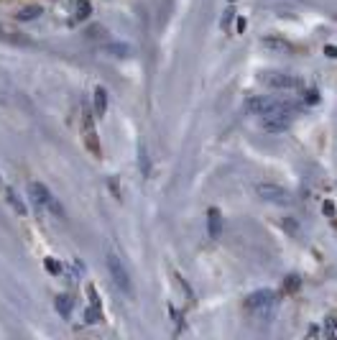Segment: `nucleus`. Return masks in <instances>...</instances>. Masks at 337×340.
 Masks as SVG:
<instances>
[{"label": "nucleus", "instance_id": "1", "mask_svg": "<svg viewBox=\"0 0 337 340\" xmlns=\"http://www.w3.org/2000/svg\"><path fill=\"white\" fill-rule=\"evenodd\" d=\"M248 107L263 118H276V116H291L294 112V102L289 100H273V97H253L248 102Z\"/></svg>", "mask_w": 337, "mask_h": 340}, {"label": "nucleus", "instance_id": "2", "mask_svg": "<svg viewBox=\"0 0 337 340\" xmlns=\"http://www.w3.org/2000/svg\"><path fill=\"white\" fill-rule=\"evenodd\" d=\"M107 269H110V276H113V281L123 289V292H133V281H131V274H128V269H125V263H123V258L118 256V253H107Z\"/></svg>", "mask_w": 337, "mask_h": 340}, {"label": "nucleus", "instance_id": "3", "mask_svg": "<svg viewBox=\"0 0 337 340\" xmlns=\"http://www.w3.org/2000/svg\"><path fill=\"white\" fill-rule=\"evenodd\" d=\"M256 195H258L261 200H268V202H276V205H286V202H291V195L284 190V187H278V184H268V182L256 184Z\"/></svg>", "mask_w": 337, "mask_h": 340}, {"label": "nucleus", "instance_id": "4", "mask_svg": "<svg viewBox=\"0 0 337 340\" xmlns=\"http://www.w3.org/2000/svg\"><path fill=\"white\" fill-rule=\"evenodd\" d=\"M273 297H276V294H273L271 289H261V292H253V294L248 297V307H250V310H256V312H258L261 317H266V315H268V310L273 307V302H276Z\"/></svg>", "mask_w": 337, "mask_h": 340}, {"label": "nucleus", "instance_id": "5", "mask_svg": "<svg viewBox=\"0 0 337 340\" xmlns=\"http://www.w3.org/2000/svg\"><path fill=\"white\" fill-rule=\"evenodd\" d=\"M266 85L276 87V90H294V87H299V77H294V74H284V72H268L266 77H263Z\"/></svg>", "mask_w": 337, "mask_h": 340}, {"label": "nucleus", "instance_id": "6", "mask_svg": "<svg viewBox=\"0 0 337 340\" xmlns=\"http://www.w3.org/2000/svg\"><path fill=\"white\" fill-rule=\"evenodd\" d=\"M82 126H84V141H87V148L95 156H100V143L95 141V128H92V112L87 107H84V112H82Z\"/></svg>", "mask_w": 337, "mask_h": 340}, {"label": "nucleus", "instance_id": "7", "mask_svg": "<svg viewBox=\"0 0 337 340\" xmlns=\"http://www.w3.org/2000/svg\"><path fill=\"white\" fill-rule=\"evenodd\" d=\"M291 126V116H276V118H263V131L268 133H281Z\"/></svg>", "mask_w": 337, "mask_h": 340}, {"label": "nucleus", "instance_id": "8", "mask_svg": "<svg viewBox=\"0 0 337 340\" xmlns=\"http://www.w3.org/2000/svg\"><path fill=\"white\" fill-rule=\"evenodd\" d=\"M28 197H31L36 205H46V202L51 200L49 190H46L44 184H38V182H31V184H28Z\"/></svg>", "mask_w": 337, "mask_h": 340}, {"label": "nucleus", "instance_id": "9", "mask_svg": "<svg viewBox=\"0 0 337 340\" xmlns=\"http://www.w3.org/2000/svg\"><path fill=\"white\" fill-rule=\"evenodd\" d=\"M209 217H207V222H209V238H220V233H222V220H220V210H215V207H209V212H207Z\"/></svg>", "mask_w": 337, "mask_h": 340}, {"label": "nucleus", "instance_id": "10", "mask_svg": "<svg viewBox=\"0 0 337 340\" xmlns=\"http://www.w3.org/2000/svg\"><path fill=\"white\" fill-rule=\"evenodd\" d=\"M261 46H263V49H268V51H278V54H281V51H284V54H289V51H291V44H289V41H284V39H263V41H261Z\"/></svg>", "mask_w": 337, "mask_h": 340}, {"label": "nucleus", "instance_id": "11", "mask_svg": "<svg viewBox=\"0 0 337 340\" xmlns=\"http://www.w3.org/2000/svg\"><path fill=\"white\" fill-rule=\"evenodd\" d=\"M105 110H107V92L105 87H95V116L102 118Z\"/></svg>", "mask_w": 337, "mask_h": 340}, {"label": "nucleus", "instance_id": "12", "mask_svg": "<svg viewBox=\"0 0 337 340\" xmlns=\"http://www.w3.org/2000/svg\"><path fill=\"white\" fill-rule=\"evenodd\" d=\"M54 305H57V312H59L62 317H69V315H72V305H74V299H72L69 294H59Z\"/></svg>", "mask_w": 337, "mask_h": 340}, {"label": "nucleus", "instance_id": "13", "mask_svg": "<svg viewBox=\"0 0 337 340\" xmlns=\"http://www.w3.org/2000/svg\"><path fill=\"white\" fill-rule=\"evenodd\" d=\"M38 16H41V8H38V6H26L21 13H16V18L23 21V23H26V21H36Z\"/></svg>", "mask_w": 337, "mask_h": 340}, {"label": "nucleus", "instance_id": "14", "mask_svg": "<svg viewBox=\"0 0 337 340\" xmlns=\"http://www.w3.org/2000/svg\"><path fill=\"white\" fill-rule=\"evenodd\" d=\"M90 13H92V8H90V3H87V0H79V3L74 6V18H77V21L90 18Z\"/></svg>", "mask_w": 337, "mask_h": 340}, {"label": "nucleus", "instance_id": "15", "mask_svg": "<svg viewBox=\"0 0 337 340\" xmlns=\"http://www.w3.org/2000/svg\"><path fill=\"white\" fill-rule=\"evenodd\" d=\"M113 56H131V46L128 44H107L105 46Z\"/></svg>", "mask_w": 337, "mask_h": 340}, {"label": "nucleus", "instance_id": "16", "mask_svg": "<svg viewBox=\"0 0 337 340\" xmlns=\"http://www.w3.org/2000/svg\"><path fill=\"white\" fill-rule=\"evenodd\" d=\"M84 320H87L90 325H95V322L100 320V307H95V305L87 307V310H84Z\"/></svg>", "mask_w": 337, "mask_h": 340}, {"label": "nucleus", "instance_id": "17", "mask_svg": "<svg viewBox=\"0 0 337 340\" xmlns=\"http://www.w3.org/2000/svg\"><path fill=\"white\" fill-rule=\"evenodd\" d=\"M8 200H11V205H13V207H16L21 215H26V207H23V202L16 197V192H13V190H8Z\"/></svg>", "mask_w": 337, "mask_h": 340}, {"label": "nucleus", "instance_id": "18", "mask_svg": "<svg viewBox=\"0 0 337 340\" xmlns=\"http://www.w3.org/2000/svg\"><path fill=\"white\" fill-rule=\"evenodd\" d=\"M46 271H49V274H59V271H62V266H59V263H57L54 258H46Z\"/></svg>", "mask_w": 337, "mask_h": 340}, {"label": "nucleus", "instance_id": "19", "mask_svg": "<svg viewBox=\"0 0 337 340\" xmlns=\"http://www.w3.org/2000/svg\"><path fill=\"white\" fill-rule=\"evenodd\" d=\"M322 210H324V215H327V217H334V205H332L329 200L322 205Z\"/></svg>", "mask_w": 337, "mask_h": 340}, {"label": "nucleus", "instance_id": "20", "mask_svg": "<svg viewBox=\"0 0 337 340\" xmlns=\"http://www.w3.org/2000/svg\"><path fill=\"white\" fill-rule=\"evenodd\" d=\"M324 54H327V56H329V59H334V56H337V49H334V46H332V44H329V46H327V49H324Z\"/></svg>", "mask_w": 337, "mask_h": 340}, {"label": "nucleus", "instance_id": "21", "mask_svg": "<svg viewBox=\"0 0 337 340\" xmlns=\"http://www.w3.org/2000/svg\"><path fill=\"white\" fill-rule=\"evenodd\" d=\"M297 284H299V281H297V276H289V281H286V287H289V289H297Z\"/></svg>", "mask_w": 337, "mask_h": 340}, {"label": "nucleus", "instance_id": "22", "mask_svg": "<svg viewBox=\"0 0 337 340\" xmlns=\"http://www.w3.org/2000/svg\"><path fill=\"white\" fill-rule=\"evenodd\" d=\"M317 100H319V97H317V92H314V90H312V92H309V95H307V102H317Z\"/></svg>", "mask_w": 337, "mask_h": 340}, {"label": "nucleus", "instance_id": "23", "mask_svg": "<svg viewBox=\"0 0 337 340\" xmlns=\"http://www.w3.org/2000/svg\"><path fill=\"white\" fill-rule=\"evenodd\" d=\"M230 3H233V0H230Z\"/></svg>", "mask_w": 337, "mask_h": 340}]
</instances>
